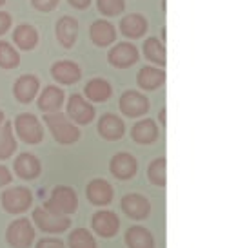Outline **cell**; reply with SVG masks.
<instances>
[{
    "instance_id": "cell-6",
    "label": "cell",
    "mask_w": 236,
    "mask_h": 248,
    "mask_svg": "<svg viewBox=\"0 0 236 248\" xmlns=\"http://www.w3.org/2000/svg\"><path fill=\"white\" fill-rule=\"evenodd\" d=\"M0 201L7 214H24L33 205V194L26 186H13L2 192Z\"/></svg>"
},
{
    "instance_id": "cell-20",
    "label": "cell",
    "mask_w": 236,
    "mask_h": 248,
    "mask_svg": "<svg viewBox=\"0 0 236 248\" xmlns=\"http://www.w3.org/2000/svg\"><path fill=\"white\" fill-rule=\"evenodd\" d=\"M160 136L158 125L153 118H144L133 125L131 129V138L135 143L138 145H151L154 143Z\"/></svg>"
},
{
    "instance_id": "cell-11",
    "label": "cell",
    "mask_w": 236,
    "mask_h": 248,
    "mask_svg": "<svg viewBox=\"0 0 236 248\" xmlns=\"http://www.w3.org/2000/svg\"><path fill=\"white\" fill-rule=\"evenodd\" d=\"M85 198L95 207H107V205H111L113 198H115V190L107 179L95 178L85 186Z\"/></svg>"
},
{
    "instance_id": "cell-14",
    "label": "cell",
    "mask_w": 236,
    "mask_h": 248,
    "mask_svg": "<svg viewBox=\"0 0 236 248\" xmlns=\"http://www.w3.org/2000/svg\"><path fill=\"white\" fill-rule=\"evenodd\" d=\"M38 89H40V80H38V76L22 75L17 78V82H15V85H13V96L17 98L18 104L28 105L36 98Z\"/></svg>"
},
{
    "instance_id": "cell-28",
    "label": "cell",
    "mask_w": 236,
    "mask_h": 248,
    "mask_svg": "<svg viewBox=\"0 0 236 248\" xmlns=\"http://www.w3.org/2000/svg\"><path fill=\"white\" fill-rule=\"evenodd\" d=\"M18 149L17 138L13 136V124L11 122H4L0 127V161L9 159Z\"/></svg>"
},
{
    "instance_id": "cell-33",
    "label": "cell",
    "mask_w": 236,
    "mask_h": 248,
    "mask_svg": "<svg viewBox=\"0 0 236 248\" xmlns=\"http://www.w3.org/2000/svg\"><path fill=\"white\" fill-rule=\"evenodd\" d=\"M58 2L60 0H31V4L35 9L42 11V13H49V11H53L56 6H58Z\"/></svg>"
},
{
    "instance_id": "cell-19",
    "label": "cell",
    "mask_w": 236,
    "mask_h": 248,
    "mask_svg": "<svg viewBox=\"0 0 236 248\" xmlns=\"http://www.w3.org/2000/svg\"><path fill=\"white\" fill-rule=\"evenodd\" d=\"M55 33H56V40L60 42V46H64L66 49H71L75 46L78 36V20L69 16V15H64L56 22Z\"/></svg>"
},
{
    "instance_id": "cell-5",
    "label": "cell",
    "mask_w": 236,
    "mask_h": 248,
    "mask_svg": "<svg viewBox=\"0 0 236 248\" xmlns=\"http://www.w3.org/2000/svg\"><path fill=\"white\" fill-rule=\"evenodd\" d=\"M15 132L18 134V138L24 143L29 145H38L44 140V129L38 118L31 112H20L15 118Z\"/></svg>"
},
{
    "instance_id": "cell-2",
    "label": "cell",
    "mask_w": 236,
    "mask_h": 248,
    "mask_svg": "<svg viewBox=\"0 0 236 248\" xmlns=\"http://www.w3.org/2000/svg\"><path fill=\"white\" fill-rule=\"evenodd\" d=\"M44 208L60 214V216L75 214L78 208V196L75 192V188H71L67 185H56L51 190L49 200L44 203Z\"/></svg>"
},
{
    "instance_id": "cell-7",
    "label": "cell",
    "mask_w": 236,
    "mask_h": 248,
    "mask_svg": "<svg viewBox=\"0 0 236 248\" xmlns=\"http://www.w3.org/2000/svg\"><path fill=\"white\" fill-rule=\"evenodd\" d=\"M66 116L71 118V122L78 125H89L97 116V109L82 94H71L67 100V114Z\"/></svg>"
},
{
    "instance_id": "cell-39",
    "label": "cell",
    "mask_w": 236,
    "mask_h": 248,
    "mask_svg": "<svg viewBox=\"0 0 236 248\" xmlns=\"http://www.w3.org/2000/svg\"><path fill=\"white\" fill-rule=\"evenodd\" d=\"M4 124V110H0V127Z\"/></svg>"
},
{
    "instance_id": "cell-24",
    "label": "cell",
    "mask_w": 236,
    "mask_h": 248,
    "mask_svg": "<svg viewBox=\"0 0 236 248\" xmlns=\"http://www.w3.org/2000/svg\"><path fill=\"white\" fill-rule=\"evenodd\" d=\"M84 93H85V98L89 102H93V104H102V102H107L111 98L113 87L105 78H93V80H89V82L85 83Z\"/></svg>"
},
{
    "instance_id": "cell-25",
    "label": "cell",
    "mask_w": 236,
    "mask_h": 248,
    "mask_svg": "<svg viewBox=\"0 0 236 248\" xmlns=\"http://www.w3.org/2000/svg\"><path fill=\"white\" fill-rule=\"evenodd\" d=\"M142 51H144V56H146L147 60H149L151 63H154L156 67H162V69L166 67V63H167L166 46H164V42L158 40L156 36H149V38H146Z\"/></svg>"
},
{
    "instance_id": "cell-26",
    "label": "cell",
    "mask_w": 236,
    "mask_h": 248,
    "mask_svg": "<svg viewBox=\"0 0 236 248\" xmlns=\"http://www.w3.org/2000/svg\"><path fill=\"white\" fill-rule=\"evenodd\" d=\"M124 241L127 248H154V237L147 228L135 225V227L127 228L124 235Z\"/></svg>"
},
{
    "instance_id": "cell-3",
    "label": "cell",
    "mask_w": 236,
    "mask_h": 248,
    "mask_svg": "<svg viewBox=\"0 0 236 248\" xmlns=\"http://www.w3.org/2000/svg\"><path fill=\"white\" fill-rule=\"evenodd\" d=\"M6 241L11 248H29L35 241V227L28 217H18L9 223Z\"/></svg>"
},
{
    "instance_id": "cell-10",
    "label": "cell",
    "mask_w": 236,
    "mask_h": 248,
    "mask_svg": "<svg viewBox=\"0 0 236 248\" xmlns=\"http://www.w3.org/2000/svg\"><path fill=\"white\" fill-rule=\"evenodd\" d=\"M120 207H122L124 214L129 219H135V221L147 219L149 214H151V203H149V200L138 192L125 194L124 198H122Z\"/></svg>"
},
{
    "instance_id": "cell-12",
    "label": "cell",
    "mask_w": 236,
    "mask_h": 248,
    "mask_svg": "<svg viewBox=\"0 0 236 248\" xmlns=\"http://www.w3.org/2000/svg\"><path fill=\"white\" fill-rule=\"evenodd\" d=\"M136 170H138L136 158L133 154H129V152H118L109 161V172L117 179H120V181L133 179L136 176Z\"/></svg>"
},
{
    "instance_id": "cell-30",
    "label": "cell",
    "mask_w": 236,
    "mask_h": 248,
    "mask_svg": "<svg viewBox=\"0 0 236 248\" xmlns=\"http://www.w3.org/2000/svg\"><path fill=\"white\" fill-rule=\"evenodd\" d=\"M20 65V55L18 51L6 40H0V67L2 69H17Z\"/></svg>"
},
{
    "instance_id": "cell-21",
    "label": "cell",
    "mask_w": 236,
    "mask_h": 248,
    "mask_svg": "<svg viewBox=\"0 0 236 248\" xmlns=\"http://www.w3.org/2000/svg\"><path fill=\"white\" fill-rule=\"evenodd\" d=\"M136 83L140 89L144 91H156L166 83V71L156 65H146L138 71Z\"/></svg>"
},
{
    "instance_id": "cell-22",
    "label": "cell",
    "mask_w": 236,
    "mask_h": 248,
    "mask_svg": "<svg viewBox=\"0 0 236 248\" xmlns=\"http://www.w3.org/2000/svg\"><path fill=\"white\" fill-rule=\"evenodd\" d=\"M147 28H149L147 18L140 13L125 15V16H122V20H120V31H122V35L127 36V38H133V40L142 38L147 33Z\"/></svg>"
},
{
    "instance_id": "cell-27",
    "label": "cell",
    "mask_w": 236,
    "mask_h": 248,
    "mask_svg": "<svg viewBox=\"0 0 236 248\" xmlns=\"http://www.w3.org/2000/svg\"><path fill=\"white\" fill-rule=\"evenodd\" d=\"M13 42L24 51H31L38 44V31L31 24H20L13 31Z\"/></svg>"
},
{
    "instance_id": "cell-9",
    "label": "cell",
    "mask_w": 236,
    "mask_h": 248,
    "mask_svg": "<svg viewBox=\"0 0 236 248\" xmlns=\"http://www.w3.org/2000/svg\"><path fill=\"white\" fill-rule=\"evenodd\" d=\"M140 51L136 46H133L129 42H120L117 46H113L107 53V60L113 67L117 69H127L138 62Z\"/></svg>"
},
{
    "instance_id": "cell-1",
    "label": "cell",
    "mask_w": 236,
    "mask_h": 248,
    "mask_svg": "<svg viewBox=\"0 0 236 248\" xmlns=\"http://www.w3.org/2000/svg\"><path fill=\"white\" fill-rule=\"evenodd\" d=\"M44 122L48 125L51 136L56 143L73 145L80 140V129L71 122L64 112H51L44 116Z\"/></svg>"
},
{
    "instance_id": "cell-38",
    "label": "cell",
    "mask_w": 236,
    "mask_h": 248,
    "mask_svg": "<svg viewBox=\"0 0 236 248\" xmlns=\"http://www.w3.org/2000/svg\"><path fill=\"white\" fill-rule=\"evenodd\" d=\"M166 116H167V109H166V107H164V109L160 110V124H162V127H166V125H167Z\"/></svg>"
},
{
    "instance_id": "cell-15",
    "label": "cell",
    "mask_w": 236,
    "mask_h": 248,
    "mask_svg": "<svg viewBox=\"0 0 236 248\" xmlns=\"http://www.w3.org/2000/svg\"><path fill=\"white\" fill-rule=\"evenodd\" d=\"M98 134L107 141H118L125 134V122L113 112H105L98 120Z\"/></svg>"
},
{
    "instance_id": "cell-40",
    "label": "cell",
    "mask_w": 236,
    "mask_h": 248,
    "mask_svg": "<svg viewBox=\"0 0 236 248\" xmlns=\"http://www.w3.org/2000/svg\"><path fill=\"white\" fill-rule=\"evenodd\" d=\"M6 4V0H0V6H4Z\"/></svg>"
},
{
    "instance_id": "cell-17",
    "label": "cell",
    "mask_w": 236,
    "mask_h": 248,
    "mask_svg": "<svg viewBox=\"0 0 236 248\" xmlns=\"http://www.w3.org/2000/svg\"><path fill=\"white\" fill-rule=\"evenodd\" d=\"M89 38L97 47H107L117 40V29L107 18H100L91 24Z\"/></svg>"
},
{
    "instance_id": "cell-36",
    "label": "cell",
    "mask_w": 236,
    "mask_h": 248,
    "mask_svg": "<svg viewBox=\"0 0 236 248\" xmlns=\"http://www.w3.org/2000/svg\"><path fill=\"white\" fill-rule=\"evenodd\" d=\"M11 179H13L11 170H9L6 165H2V163H0V186L9 185V183H11Z\"/></svg>"
},
{
    "instance_id": "cell-8",
    "label": "cell",
    "mask_w": 236,
    "mask_h": 248,
    "mask_svg": "<svg viewBox=\"0 0 236 248\" xmlns=\"http://www.w3.org/2000/svg\"><path fill=\"white\" fill-rule=\"evenodd\" d=\"M118 105H120L122 114L127 118H140L147 114V110H149V100H147V96H144V93L133 89L122 93Z\"/></svg>"
},
{
    "instance_id": "cell-13",
    "label": "cell",
    "mask_w": 236,
    "mask_h": 248,
    "mask_svg": "<svg viewBox=\"0 0 236 248\" xmlns=\"http://www.w3.org/2000/svg\"><path fill=\"white\" fill-rule=\"evenodd\" d=\"M91 227L95 230V234L104 237V239H109L113 235L118 234L120 230V219L118 216L111 210H98L93 219H91Z\"/></svg>"
},
{
    "instance_id": "cell-29",
    "label": "cell",
    "mask_w": 236,
    "mask_h": 248,
    "mask_svg": "<svg viewBox=\"0 0 236 248\" xmlns=\"http://www.w3.org/2000/svg\"><path fill=\"white\" fill-rule=\"evenodd\" d=\"M147 178L154 186H166L167 185V159L156 158L153 159L147 167Z\"/></svg>"
},
{
    "instance_id": "cell-23",
    "label": "cell",
    "mask_w": 236,
    "mask_h": 248,
    "mask_svg": "<svg viewBox=\"0 0 236 248\" xmlns=\"http://www.w3.org/2000/svg\"><path fill=\"white\" fill-rule=\"evenodd\" d=\"M64 105V91L56 85H48L38 96V109L46 114L60 112V107Z\"/></svg>"
},
{
    "instance_id": "cell-16",
    "label": "cell",
    "mask_w": 236,
    "mask_h": 248,
    "mask_svg": "<svg viewBox=\"0 0 236 248\" xmlns=\"http://www.w3.org/2000/svg\"><path fill=\"white\" fill-rule=\"evenodd\" d=\"M51 76L56 83L73 85L82 78V69L78 63L71 62V60H58L51 65Z\"/></svg>"
},
{
    "instance_id": "cell-32",
    "label": "cell",
    "mask_w": 236,
    "mask_h": 248,
    "mask_svg": "<svg viewBox=\"0 0 236 248\" xmlns=\"http://www.w3.org/2000/svg\"><path fill=\"white\" fill-rule=\"evenodd\" d=\"M97 7L104 16H118L124 13L125 0H97Z\"/></svg>"
},
{
    "instance_id": "cell-37",
    "label": "cell",
    "mask_w": 236,
    "mask_h": 248,
    "mask_svg": "<svg viewBox=\"0 0 236 248\" xmlns=\"http://www.w3.org/2000/svg\"><path fill=\"white\" fill-rule=\"evenodd\" d=\"M67 2H69L75 9H87L91 4V0H67Z\"/></svg>"
},
{
    "instance_id": "cell-34",
    "label": "cell",
    "mask_w": 236,
    "mask_h": 248,
    "mask_svg": "<svg viewBox=\"0 0 236 248\" xmlns=\"http://www.w3.org/2000/svg\"><path fill=\"white\" fill-rule=\"evenodd\" d=\"M36 248H66V245L58 237H42L40 241L36 243Z\"/></svg>"
},
{
    "instance_id": "cell-4",
    "label": "cell",
    "mask_w": 236,
    "mask_h": 248,
    "mask_svg": "<svg viewBox=\"0 0 236 248\" xmlns=\"http://www.w3.org/2000/svg\"><path fill=\"white\" fill-rule=\"evenodd\" d=\"M33 221L46 234H64L71 227L69 216H60V214L51 212L44 207H36L33 210Z\"/></svg>"
},
{
    "instance_id": "cell-35",
    "label": "cell",
    "mask_w": 236,
    "mask_h": 248,
    "mask_svg": "<svg viewBox=\"0 0 236 248\" xmlns=\"http://www.w3.org/2000/svg\"><path fill=\"white\" fill-rule=\"evenodd\" d=\"M11 28V16L7 11H0V36L6 35Z\"/></svg>"
},
{
    "instance_id": "cell-31",
    "label": "cell",
    "mask_w": 236,
    "mask_h": 248,
    "mask_svg": "<svg viewBox=\"0 0 236 248\" xmlns=\"http://www.w3.org/2000/svg\"><path fill=\"white\" fill-rule=\"evenodd\" d=\"M69 248H98L95 235L85 228H75L67 237Z\"/></svg>"
},
{
    "instance_id": "cell-18",
    "label": "cell",
    "mask_w": 236,
    "mask_h": 248,
    "mask_svg": "<svg viewBox=\"0 0 236 248\" xmlns=\"http://www.w3.org/2000/svg\"><path fill=\"white\" fill-rule=\"evenodd\" d=\"M13 169H15V174H17L18 178L26 179V181H31V179H36L40 176L42 163L35 154H31V152H22L20 156L15 159Z\"/></svg>"
}]
</instances>
